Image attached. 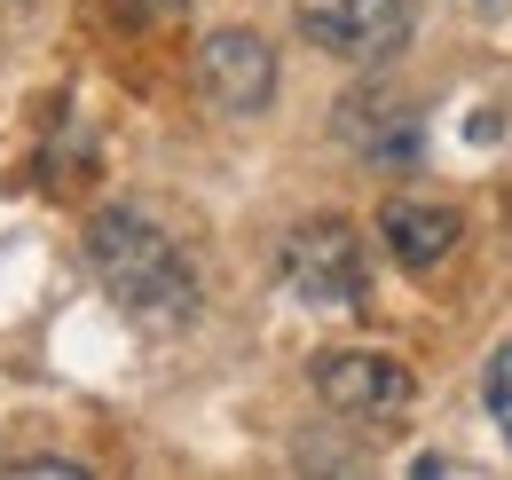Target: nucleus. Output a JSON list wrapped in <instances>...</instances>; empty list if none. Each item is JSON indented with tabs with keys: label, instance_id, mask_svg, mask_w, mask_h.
<instances>
[{
	"label": "nucleus",
	"instance_id": "nucleus-6",
	"mask_svg": "<svg viewBox=\"0 0 512 480\" xmlns=\"http://www.w3.org/2000/svg\"><path fill=\"white\" fill-rule=\"evenodd\" d=\"M379 237H386V252H394L402 268H434V260L457 252V213H449V205H410V197H394L379 213Z\"/></svg>",
	"mask_w": 512,
	"mask_h": 480
},
{
	"label": "nucleus",
	"instance_id": "nucleus-8",
	"mask_svg": "<svg viewBox=\"0 0 512 480\" xmlns=\"http://www.w3.org/2000/svg\"><path fill=\"white\" fill-rule=\"evenodd\" d=\"M16 480H79V465H64V457H32V465H16Z\"/></svg>",
	"mask_w": 512,
	"mask_h": 480
},
{
	"label": "nucleus",
	"instance_id": "nucleus-9",
	"mask_svg": "<svg viewBox=\"0 0 512 480\" xmlns=\"http://www.w3.org/2000/svg\"><path fill=\"white\" fill-rule=\"evenodd\" d=\"M134 8H142V16H166V8H182V0H134Z\"/></svg>",
	"mask_w": 512,
	"mask_h": 480
},
{
	"label": "nucleus",
	"instance_id": "nucleus-4",
	"mask_svg": "<svg viewBox=\"0 0 512 480\" xmlns=\"http://www.w3.org/2000/svg\"><path fill=\"white\" fill-rule=\"evenodd\" d=\"M197 95H205V111H221V119L268 111V95H276L268 40H260V32H213V40L197 48Z\"/></svg>",
	"mask_w": 512,
	"mask_h": 480
},
{
	"label": "nucleus",
	"instance_id": "nucleus-3",
	"mask_svg": "<svg viewBox=\"0 0 512 480\" xmlns=\"http://www.w3.org/2000/svg\"><path fill=\"white\" fill-rule=\"evenodd\" d=\"M292 16H300V32L316 48H331L347 63H386V56H402L410 32H418L410 0H292Z\"/></svg>",
	"mask_w": 512,
	"mask_h": 480
},
{
	"label": "nucleus",
	"instance_id": "nucleus-2",
	"mask_svg": "<svg viewBox=\"0 0 512 480\" xmlns=\"http://www.w3.org/2000/svg\"><path fill=\"white\" fill-rule=\"evenodd\" d=\"M276 276H284L292 300L316 307V315H355V307L371 300V252H363V237L347 221H300L284 237Z\"/></svg>",
	"mask_w": 512,
	"mask_h": 480
},
{
	"label": "nucleus",
	"instance_id": "nucleus-7",
	"mask_svg": "<svg viewBox=\"0 0 512 480\" xmlns=\"http://www.w3.org/2000/svg\"><path fill=\"white\" fill-rule=\"evenodd\" d=\"M481 394H489V418H497V433L512 441V347H497V355H489V378H481Z\"/></svg>",
	"mask_w": 512,
	"mask_h": 480
},
{
	"label": "nucleus",
	"instance_id": "nucleus-5",
	"mask_svg": "<svg viewBox=\"0 0 512 480\" xmlns=\"http://www.w3.org/2000/svg\"><path fill=\"white\" fill-rule=\"evenodd\" d=\"M316 394L339 418H402L410 410V370L394 355H323Z\"/></svg>",
	"mask_w": 512,
	"mask_h": 480
},
{
	"label": "nucleus",
	"instance_id": "nucleus-1",
	"mask_svg": "<svg viewBox=\"0 0 512 480\" xmlns=\"http://www.w3.org/2000/svg\"><path fill=\"white\" fill-rule=\"evenodd\" d=\"M87 268L103 276V292L127 307L134 323H190L197 315V284L190 260L174 252V237L134 213V205H103L87 221Z\"/></svg>",
	"mask_w": 512,
	"mask_h": 480
}]
</instances>
